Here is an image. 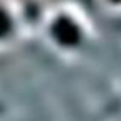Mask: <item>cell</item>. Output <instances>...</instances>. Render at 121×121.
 Here are the masks:
<instances>
[{
  "label": "cell",
  "mask_w": 121,
  "mask_h": 121,
  "mask_svg": "<svg viewBox=\"0 0 121 121\" xmlns=\"http://www.w3.org/2000/svg\"><path fill=\"white\" fill-rule=\"evenodd\" d=\"M56 32H58V37L63 42H73L76 38V33H75V30H73L71 25H58Z\"/></svg>",
  "instance_id": "1"
}]
</instances>
